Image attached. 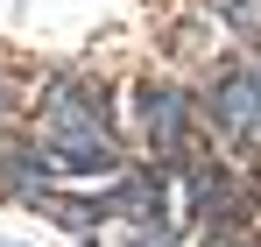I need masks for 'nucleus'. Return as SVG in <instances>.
<instances>
[{
	"label": "nucleus",
	"instance_id": "2",
	"mask_svg": "<svg viewBox=\"0 0 261 247\" xmlns=\"http://www.w3.org/2000/svg\"><path fill=\"white\" fill-rule=\"evenodd\" d=\"M134 113H141V141L155 149V163H191V134H198V99L176 78H141L134 85Z\"/></svg>",
	"mask_w": 261,
	"mask_h": 247
},
{
	"label": "nucleus",
	"instance_id": "6",
	"mask_svg": "<svg viewBox=\"0 0 261 247\" xmlns=\"http://www.w3.org/2000/svg\"><path fill=\"white\" fill-rule=\"evenodd\" d=\"M120 247H176V233L163 226V219H141V226H134V233H127Z\"/></svg>",
	"mask_w": 261,
	"mask_h": 247
},
{
	"label": "nucleus",
	"instance_id": "4",
	"mask_svg": "<svg viewBox=\"0 0 261 247\" xmlns=\"http://www.w3.org/2000/svg\"><path fill=\"white\" fill-rule=\"evenodd\" d=\"M99 212H120V219H163V177L155 169H127L113 191H99Z\"/></svg>",
	"mask_w": 261,
	"mask_h": 247
},
{
	"label": "nucleus",
	"instance_id": "8",
	"mask_svg": "<svg viewBox=\"0 0 261 247\" xmlns=\"http://www.w3.org/2000/svg\"><path fill=\"white\" fill-rule=\"evenodd\" d=\"M0 247H21V240H0Z\"/></svg>",
	"mask_w": 261,
	"mask_h": 247
},
{
	"label": "nucleus",
	"instance_id": "7",
	"mask_svg": "<svg viewBox=\"0 0 261 247\" xmlns=\"http://www.w3.org/2000/svg\"><path fill=\"white\" fill-rule=\"evenodd\" d=\"M7 99H14V85H7V78H0V113H7Z\"/></svg>",
	"mask_w": 261,
	"mask_h": 247
},
{
	"label": "nucleus",
	"instance_id": "3",
	"mask_svg": "<svg viewBox=\"0 0 261 247\" xmlns=\"http://www.w3.org/2000/svg\"><path fill=\"white\" fill-rule=\"evenodd\" d=\"M198 99H205V113H212V127L226 141H254L261 134V71L254 64H240V57L212 64Z\"/></svg>",
	"mask_w": 261,
	"mask_h": 247
},
{
	"label": "nucleus",
	"instance_id": "5",
	"mask_svg": "<svg viewBox=\"0 0 261 247\" xmlns=\"http://www.w3.org/2000/svg\"><path fill=\"white\" fill-rule=\"evenodd\" d=\"M212 14H219L240 42H261V0H212Z\"/></svg>",
	"mask_w": 261,
	"mask_h": 247
},
{
	"label": "nucleus",
	"instance_id": "1",
	"mask_svg": "<svg viewBox=\"0 0 261 247\" xmlns=\"http://www.w3.org/2000/svg\"><path fill=\"white\" fill-rule=\"evenodd\" d=\"M36 156L49 177H113L120 169V134H113V106L106 92L85 78H57L43 92V120H36Z\"/></svg>",
	"mask_w": 261,
	"mask_h": 247
}]
</instances>
